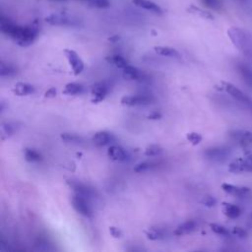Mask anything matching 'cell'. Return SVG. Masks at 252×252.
Masks as SVG:
<instances>
[{"label": "cell", "mask_w": 252, "mask_h": 252, "mask_svg": "<svg viewBox=\"0 0 252 252\" xmlns=\"http://www.w3.org/2000/svg\"><path fill=\"white\" fill-rule=\"evenodd\" d=\"M0 30L4 34L10 36L18 45L26 47L31 45L37 37L39 24L37 20H34L29 25L21 26L1 15Z\"/></svg>", "instance_id": "1"}, {"label": "cell", "mask_w": 252, "mask_h": 252, "mask_svg": "<svg viewBox=\"0 0 252 252\" xmlns=\"http://www.w3.org/2000/svg\"><path fill=\"white\" fill-rule=\"evenodd\" d=\"M227 34L239 51L252 58V40L244 31L233 27L227 31Z\"/></svg>", "instance_id": "2"}, {"label": "cell", "mask_w": 252, "mask_h": 252, "mask_svg": "<svg viewBox=\"0 0 252 252\" xmlns=\"http://www.w3.org/2000/svg\"><path fill=\"white\" fill-rule=\"evenodd\" d=\"M45 22L51 26L78 27L81 24L79 18L67 13H54L45 18Z\"/></svg>", "instance_id": "3"}, {"label": "cell", "mask_w": 252, "mask_h": 252, "mask_svg": "<svg viewBox=\"0 0 252 252\" xmlns=\"http://www.w3.org/2000/svg\"><path fill=\"white\" fill-rule=\"evenodd\" d=\"M220 90L226 92L230 96H232L234 99L244 104L247 108H249L252 111V98L248 94H246L244 92L239 90L237 87H235L231 83L221 81Z\"/></svg>", "instance_id": "4"}, {"label": "cell", "mask_w": 252, "mask_h": 252, "mask_svg": "<svg viewBox=\"0 0 252 252\" xmlns=\"http://www.w3.org/2000/svg\"><path fill=\"white\" fill-rule=\"evenodd\" d=\"M89 200V198L75 193L71 198V204L77 213L84 217L90 218L93 216V210L91 208Z\"/></svg>", "instance_id": "5"}, {"label": "cell", "mask_w": 252, "mask_h": 252, "mask_svg": "<svg viewBox=\"0 0 252 252\" xmlns=\"http://www.w3.org/2000/svg\"><path fill=\"white\" fill-rule=\"evenodd\" d=\"M228 171L232 173L252 172V155L247 154L245 158L232 160L228 165Z\"/></svg>", "instance_id": "6"}, {"label": "cell", "mask_w": 252, "mask_h": 252, "mask_svg": "<svg viewBox=\"0 0 252 252\" xmlns=\"http://www.w3.org/2000/svg\"><path fill=\"white\" fill-rule=\"evenodd\" d=\"M64 54L73 70V73L75 75L81 74L84 70V62L78 53L72 49H64Z\"/></svg>", "instance_id": "7"}, {"label": "cell", "mask_w": 252, "mask_h": 252, "mask_svg": "<svg viewBox=\"0 0 252 252\" xmlns=\"http://www.w3.org/2000/svg\"><path fill=\"white\" fill-rule=\"evenodd\" d=\"M153 98L147 94H136V95H125L120 99L121 104L127 106L136 105H147L152 103Z\"/></svg>", "instance_id": "8"}, {"label": "cell", "mask_w": 252, "mask_h": 252, "mask_svg": "<svg viewBox=\"0 0 252 252\" xmlns=\"http://www.w3.org/2000/svg\"><path fill=\"white\" fill-rule=\"evenodd\" d=\"M229 155V150L224 147H213L208 148L204 152V156L212 160L215 161H221L224 160Z\"/></svg>", "instance_id": "9"}, {"label": "cell", "mask_w": 252, "mask_h": 252, "mask_svg": "<svg viewBox=\"0 0 252 252\" xmlns=\"http://www.w3.org/2000/svg\"><path fill=\"white\" fill-rule=\"evenodd\" d=\"M67 184L76 194H80L89 199L94 195V190L93 188L87 186L86 184H84L78 180H73V179L67 180Z\"/></svg>", "instance_id": "10"}, {"label": "cell", "mask_w": 252, "mask_h": 252, "mask_svg": "<svg viewBox=\"0 0 252 252\" xmlns=\"http://www.w3.org/2000/svg\"><path fill=\"white\" fill-rule=\"evenodd\" d=\"M109 91V87L105 82H99L92 86L91 94L93 95V101L94 102H99L105 98Z\"/></svg>", "instance_id": "11"}, {"label": "cell", "mask_w": 252, "mask_h": 252, "mask_svg": "<svg viewBox=\"0 0 252 252\" xmlns=\"http://www.w3.org/2000/svg\"><path fill=\"white\" fill-rule=\"evenodd\" d=\"M221 189L225 193L235 197H246L250 194V188L246 186H238V185L229 184V183H222Z\"/></svg>", "instance_id": "12"}, {"label": "cell", "mask_w": 252, "mask_h": 252, "mask_svg": "<svg viewBox=\"0 0 252 252\" xmlns=\"http://www.w3.org/2000/svg\"><path fill=\"white\" fill-rule=\"evenodd\" d=\"M132 3L144 10H147L151 13H154L156 15H161L162 14V9L160 6H158L157 3L150 1V0H132Z\"/></svg>", "instance_id": "13"}, {"label": "cell", "mask_w": 252, "mask_h": 252, "mask_svg": "<svg viewBox=\"0 0 252 252\" xmlns=\"http://www.w3.org/2000/svg\"><path fill=\"white\" fill-rule=\"evenodd\" d=\"M236 70L244 83L252 88V68L243 62H239L236 65Z\"/></svg>", "instance_id": "14"}, {"label": "cell", "mask_w": 252, "mask_h": 252, "mask_svg": "<svg viewBox=\"0 0 252 252\" xmlns=\"http://www.w3.org/2000/svg\"><path fill=\"white\" fill-rule=\"evenodd\" d=\"M221 211L228 219H237L241 215V209L237 205L228 202L221 203Z\"/></svg>", "instance_id": "15"}, {"label": "cell", "mask_w": 252, "mask_h": 252, "mask_svg": "<svg viewBox=\"0 0 252 252\" xmlns=\"http://www.w3.org/2000/svg\"><path fill=\"white\" fill-rule=\"evenodd\" d=\"M93 142L94 145L98 146V147H102L105 146L107 144H109L110 142H112L114 140V137L111 133L106 132V131H98L96 132L94 136H93Z\"/></svg>", "instance_id": "16"}, {"label": "cell", "mask_w": 252, "mask_h": 252, "mask_svg": "<svg viewBox=\"0 0 252 252\" xmlns=\"http://www.w3.org/2000/svg\"><path fill=\"white\" fill-rule=\"evenodd\" d=\"M122 76L124 79L132 81V80H142L144 75L143 72L131 65H127L125 68H123V72H122Z\"/></svg>", "instance_id": "17"}, {"label": "cell", "mask_w": 252, "mask_h": 252, "mask_svg": "<svg viewBox=\"0 0 252 252\" xmlns=\"http://www.w3.org/2000/svg\"><path fill=\"white\" fill-rule=\"evenodd\" d=\"M107 155L110 158L117 161H124L127 158L125 151L119 146H110L107 150Z\"/></svg>", "instance_id": "18"}, {"label": "cell", "mask_w": 252, "mask_h": 252, "mask_svg": "<svg viewBox=\"0 0 252 252\" xmlns=\"http://www.w3.org/2000/svg\"><path fill=\"white\" fill-rule=\"evenodd\" d=\"M13 92L15 94H17L19 96H23V95H28V94H32L34 92V88H33V86H32L28 83L18 82L15 84Z\"/></svg>", "instance_id": "19"}, {"label": "cell", "mask_w": 252, "mask_h": 252, "mask_svg": "<svg viewBox=\"0 0 252 252\" xmlns=\"http://www.w3.org/2000/svg\"><path fill=\"white\" fill-rule=\"evenodd\" d=\"M196 222L194 220H187L181 224H179L175 230L173 231V233L177 236H180V235H183V234H187V233H190L192 232L193 230H195L196 228Z\"/></svg>", "instance_id": "20"}, {"label": "cell", "mask_w": 252, "mask_h": 252, "mask_svg": "<svg viewBox=\"0 0 252 252\" xmlns=\"http://www.w3.org/2000/svg\"><path fill=\"white\" fill-rule=\"evenodd\" d=\"M154 50L156 53H158L160 56H165V57H180L179 52L171 47L168 46H156L154 47Z\"/></svg>", "instance_id": "21"}, {"label": "cell", "mask_w": 252, "mask_h": 252, "mask_svg": "<svg viewBox=\"0 0 252 252\" xmlns=\"http://www.w3.org/2000/svg\"><path fill=\"white\" fill-rule=\"evenodd\" d=\"M106 61L112 65H114L117 68L123 69L128 65L127 60L120 54H113V55H109L108 57H106Z\"/></svg>", "instance_id": "22"}, {"label": "cell", "mask_w": 252, "mask_h": 252, "mask_svg": "<svg viewBox=\"0 0 252 252\" xmlns=\"http://www.w3.org/2000/svg\"><path fill=\"white\" fill-rule=\"evenodd\" d=\"M82 91H83L82 85L78 83H68L64 87L63 94L67 95H75V94H81Z\"/></svg>", "instance_id": "23"}, {"label": "cell", "mask_w": 252, "mask_h": 252, "mask_svg": "<svg viewBox=\"0 0 252 252\" xmlns=\"http://www.w3.org/2000/svg\"><path fill=\"white\" fill-rule=\"evenodd\" d=\"M24 157H25V159L29 162H36L41 160L42 158L41 155L37 151L30 148H26L24 150Z\"/></svg>", "instance_id": "24"}, {"label": "cell", "mask_w": 252, "mask_h": 252, "mask_svg": "<svg viewBox=\"0 0 252 252\" xmlns=\"http://www.w3.org/2000/svg\"><path fill=\"white\" fill-rule=\"evenodd\" d=\"M145 234L147 236L148 239L150 240H158L164 237V233L160 228H157V227H151L148 228L145 231Z\"/></svg>", "instance_id": "25"}, {"label": "cell", "mask_w": 252, "mask_h": 252, "mask_svg": "<svg viewBox=\"0 0 252 252\" xmlns=\"http://www.w3.org/2000/svg\"><path fill=\"white\" fill-rule=\"evenodd\" d=\"M60 138L66 143H73V144H78L83 141L81 136L74 133H62L60 135Z\"/></svg>", "instance_id": "26"}, {"label": "cell", "mask_w": 252, "mask_h": 252, "mask_svg": "<svg viewBox=\"0 0 252 252\" xmlns=\"http://www.w3.org/2000/svg\"><path fill=\"white\" fill-rule=\"evenodd\" d=\"M161 153H162V149L159 146L155 145V144L149 145L144 151V155L146 157H154V156H158Z\"/></svg>", "instance_id": "27"}, {"label": "cell", "mask_w": 252, "mask_h": 252, "mask_svg": "<svg viewBox=\"0 0 252 252\" xmlns=\"http://www.w3.org/2000/svg\"><path fill=\"white\" fill-rule=\"evenodd\" d=\"M210 227L213 232H215L216 234H219V235L227 236L230 233V231L225 226L219 224V223H210Z\"/></svg>", "instance_id": "28"}, {"label": "cell", "mask_w": 252, "mask_h": 252, "mask_svg": "<svg viewBox=\"0 0 252 252\" xmlns=\"http://www.w3.org/2000/svg\"><path fill=\"white\" fill-rule=\"evenodd\" d=\"M16 72V69L13 65L5 62L0 63V75L1 76H10Z\"/></svg>", "instance_id": "29"}, {"label": "cell", "mask_w": 252, "mask_h": 252, "mask_svg": "<svg viewBox=\"0 0 252 252\" xmlns=\"http://www.w3.org/2000/svg\"><path fill=\"white\" fill-rule=\"evenodd\" d=\"M81 1L95 8H106L110 5L108 0H81Z\"/></svg>", "instance_id": "30"}, {"label": "cell", "mask_w": 252, "mask_h": 252, "mask_svg": "<svg viewBox=\"0 0 252 252\" xmlns=\"http://www.w3.org/2000/svg\"><path fill=\"white\" fill-rule=\"evenodd\" d=\"M188 11L191 12V13H193V14H196V15L202 17V18H205V19H210V20L214 19L213 15H211L209 12L204 11V10H202V9H200V8H197V7L193 6V5L188 9Z\"/></svg>", "instance_id": "31"}, {"label": "cell", "mask_w": 252, "mask_h": 252, "mask_svg": "<svg viewBox=\"0 0 252 252\" xmlns=\"http://www.w3.org/2000/svg\"><path fill=\"white\" fill-rule=\"evenodd\" d=\"M154 166H155V164L151 161H142L135 165L134 171L135 172H144V171H148L149 169H152Z\"/></svg>", "instance_id": "32"}, {"label": "cell", "mask_w": 252, "mask_h": 252, "mask_svg": "<svg viewBox=\"0 0 252 252\" xmlns=\"http://www.w3.org/2000/svg\"><path fill=\"white\" fill-rule=\"evenodd\" d=\"M186 139L188 142H190L193 146H196L198 144H200V142L202 141V135L197 133V132H190L186 135Z\"/></svg>", "instance_id": "33"}, {"label": "cell", "mask_w": 252, "mask_h": 252, "mask_svg": "<svg viewBox=\"0 0 252 252\" xmlns=\"http://www.w3.org/2000/svg\"><path fill=\"white\" fill-rule=\"evenodd\" d=\"M201 2L208 8L213 10H220L222 7L220 0H201Z\"/></svg>", "instance_id": "34"}, {"label": "cell", "mask_w": 252, "mask_h": 252, "mask_svg": "<svg viewBox=\"0 0 252 252\" xmlns=\"http://www.w3.org/2000/svg\"><path fill=\"white\" fill-rule=\"evenodd\" d=\"M1 132H2V139L10 137L14 132V127L10 123H3L1 126Z\"/></svg>", "instance_id": "35"}, {"label": "cell", "mask_w": 252, "mask_h": 252, "mask_svg": "<svg viewBox=\"0 0 252 252\" xmlns=\"http://www.w3.org/2000/svg\"><path fill=\"white\" fill-rule=\"evenodd\" d=\"M230 233L233 234V235H235V236L241 237V238H244V237L247 236V231H246L244 228L239 227V226H234V227H232Z\"/></svg>", "instance_id": "36"}, {"label": "cell", "mask_w": 252, "mask_h": 252, "mask_svg": "<svg viewBox=\"0 0 252 252\" xmlns=\"http://www.w3.org/2000/svg\"><path fill=\"white\" fill-rule=\"evenodd\" d=\"M201 203L206 206V207H213L216 205L217 203V200L213 197V196H205L202 200H201Z\"/></svg>", "instance_id": "37"}, {"label": "cell", "mask_w": 252, "mask_h": 252, "mask_svg": "<svg viewBox=\"0 0 252 252\" xmlns=\"http://www.w3.org/2000/svg\"><path fill=\"white\" fill-rule=\"evenodd\" d=\"M109 232H110V234H111L113 237H115V238H118V237H120V236L122 235V232L120 231V229L117 228V227H115V226H110V227H109Z\"/></svg>", "instance_id": "38"}, {"label": "cell", "mask_w": 252, "mask_h": 252, "mask_svg": "<svg viewBox=\"0 0 252 252\" xmlns=\"http://www.w3.org/2000/svg\"><path fill=\"white\" fill-rule=\"evenodd\" d=\"M44 96L48 98H52L56 96V89L55 88H50L44 93Z\"/></svg>", "instance_id": "39"}, {"label": "cell", "mask_w": 252, "mask_h": 252, "mask_svg": "<svg viewBox=\"0 0 252 252\" xmlns=\"http://www.w3.org/2000/svg\"><path fill=\"white\" fill-rule=\"evenodd\" d=\"M148 118H149V119H152V120L159 119V118H161V114H160L158 111H153V112H151V113L148 115Z\"/></svg>", "instance_id": "40"}]
</instances>
